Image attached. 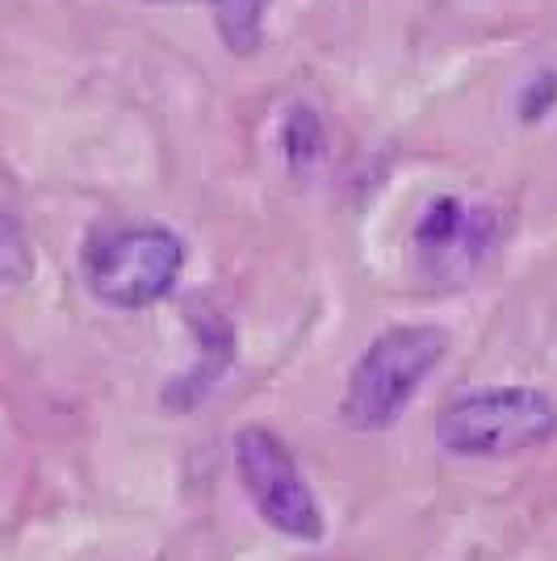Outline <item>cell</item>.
I'll use <instances>...</instances> for the list:
<instances>
[{
	"label": "cell",
	"mask_w": 557,
	"mask_h": 561,
	"mask_svg": "<svg viewBox=\"0 0 557 561\" xmlns=\"http://www.w3.org/2000/svg\"><path fill=\"white\" fill-rule=\"evenodd\" d=\"M448 352V331L432 323H402L382 331L356 360L340 415L356 432H382L402 415L419 381L432 374Z\"/></svg>",
	"instance_id": "cell-1"
},
{
	"label": "cell",
	"mask_w": 557,
	"mask_h": 561,
	"mask_svg": "<svg viewBox=\"0 0 557 561\" xmlns=\"http://www.w3.org/2000/svg\"><path fill=\"white\" fill-rule=\"evenodd\" d=\"M557 432V402L536 386H490L448 402L436 440L453 457H508L545 445Z\"/></svg>",
	"instance_id": "cell-2"
},
{
	"label": "cell",
	"mask_w": 557,
	"mask_h": 561,
	"mask_svg": "<svg viewBox=\"0 0 557 561\" xmlns=\"http://www.w3.org/2000/svg\"><path fill=\"white\" fill-rule=\"evenodd\" d=\"M185 268V243L168 227H126L96 239L89 252V289L105 306L139 310L172 294Z\"/></svg>",
	"instance_id": "cell-3"
},
{
	"label": "cell",
	"mask_w": 557,
	"mask_h": 561,
	"mask_svg": "<svg viewBox=\"0 0 557 561\" xmlns=\"http://www.w3.org/2000/svg\"><path fill=\"white\" fill-rule=\"evenodd\" d=\"M235 469L243 478V491L252 494L260 515L298 540H319L323 537V515L310 486L303 482V469L294 466L289 448L281 445L269 427H243L235 436Z\"/></svg>",
	"instance_id": "cell-4"
},
{
	"label": "cell",
	"mask_w": 557,
	"mask_h": 561,
	"mask_svg": "<svg viewBox=\"0 0 557 561\" xmlns=\"http://www.w3.org/2000/svg\"><path fill=\"white\" fill-rule=\"evenodd\" d=\"M260 13L264 0H227L218 4V30L235 55H252L260 47Z\"/></svg>",
	"instance_id": "cell-5"
},
{
	"label": "cell",
	"mask_w": 557,
	"mask_h": 561,
	"mask_svg": "<svg viewBox=\"0 0 557 561\" xmlns=\"http://www.w3.org/2000/svg\"><path fill=\"white\" fill-rule=\"evenodd\" d=\"M323 151V130L310 110H294L289 122H285V160L294 168H306L315 156Z\"/></svg>",
	"instance_id": "cell-6"
},
{
	"label": "cell",
	"mask_w": 557,
	"mask_h": 561,
	"mask_svg": "<svg viewBox=\"0 0 557 561\" xmlns=\"http://www.w3.org/2000/svg\"><path fill=\"white\" fill-rule=\"evenodd\" d=\"M554 101H557V76L554 71H541L533 84H528V93H524L520 117H524V122H541V117L554 110Z\"/></svg>",
	"instance_id": "cell-7"
},
{
	"label": "cell",
	"mask_w": 557,
	"mask_h": 561,
	"mask_svg": "<svg viewBox=\"0 0 557 561\" xmlns=\"http://www.w3.org/2000/svg\"><path fill=\"white\" fill-rule=\"evenodd\" d=\"M202 4H227V0H202Z\"/></svg>",
	"instance_id": "cell-8"
}]
</instances>
